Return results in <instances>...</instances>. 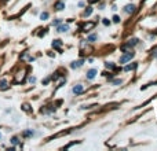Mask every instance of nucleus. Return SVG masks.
Instances as JSON below:
<instances>
[{
    "label": "nucleus",
    "mask_w": 157,
    "mask_h": 151,
    "mask_svg": "<svg viewBox=\"0 0 157 151\" xmlns=\"http://www.w3.org/2000/svg\"><path fill=\"white\" fill-rule=\"evenodd\" d=\"M64 8H65L64 1H56V3H55V10H56V11H61V10H64Z\"/></svg>",
    "instance_id": "nucleus-8"
},
{
    "label": "nucleus",
    "mask_w": 157,
    "mask_h": 151,
    "mask_svg": "<svg viewBox=\"0 0 157 151\" xmlns=\"http://www.w3.org/2000/svg\"><path fill=\"white\" fill-rule=\"evenodd\" d=\"M25 77H26V69H20L18 72L14 74V83L15 84H21V83H24V80Z\"/></svg>",
    "instance_id": "nucleus-1"
},
{
    "label": "nucleus",
    "mask_w": 157,
    "mask_h": 151,
    "mask_svg": "<svg viewBox=\"0 0 157 151\" xmlns=\"http://www.w3.org/2000/svg\"><path fill=\"white\" fill-rule=\"evenodd\" d=\"M0 137H1V135H0Z\"/></svg>",
    "instance_id": "nucleus-29"
},
{
    "label": "nucleus",
    "mask_w": 157,
    "mask_h": 151,
    "mask_svg": "<svg viewBox=\"0 0 157 151\" xmlns=\"http://www.w3.org/2000/svg\"><path fill=\"white\" fill-rule=\"evenodd\" d=\"M94 26H95L94 22H87V24H84L83 26H81V30H83V32H87V30H90V29H93Z\"/></svg>",
    "instance_id": "nucleus-5"
},
{
    "label": "nucleus",
    "mask_w": 157,
    "mask_h": 151,
    "mask_svg": "<svg viewBox=\"0 0 157 151\" xmlns=\"http://www.w3.org/2000/svg\"><path fill=\"white\" fill-rule=\"evenodd\" d=\"M109 24H110V22H109L108 19H103V25H105V26H109Z\"/></svg>",
    "instance_id": "nucleus-26"
},
{
    "label": "nucleus",
    "mask_w": 157,
    "mask_h": 151,
    "mask_svg": "<svg viewBox=\"0 0 157 151\" xmlns=\"http://www.w3.org/2000/svg\"><path fill=\"white\" fill-rule=\"evenodd\" d=\"M135 6H134V4H127V6H125L124 7V12L125 14H134V12H135Z\"/></svg>",
    "instance_id": "nucleus-4"
},
{
    "label": "nucleus",
    "mask_w": 157,
    "mask_h": 151,
    "mask_svg": "<svg viewBox=\"0 0 157 151\" xmlns=\"http://www.w3.org/2000/svg\"><path fill=\"white\" fill-rule=\"evenodd\" d=\"M106 68H108V69H114V63H112V62H108V63H106Z\"/></svg>",
    "instance_id": "nucleus-21"
},
{
    "label": "nucleus",
    "mask_w": 157,
    "mask_h": 151,
    "mask_svg": "<svg viewBox=\"0 0 157 151\" xmlns=\"http://www.w3.org/2000/svg\"><path fill=\"white\" fill-rule=\"evenodd\" d=\"M127 44H128L130 47H132V45H135V44H138V40H137V39H131V40H130V41H128V43H127Z\"/></svg>",
    "instance_id": "nucleus-15"
},
{
    "label": "nucleus",
    "mask_w": 157,
    "mask_h": 151,
    "mask_svg": "<svg viewBox=\"0 0 157 151\" xmlns=\"http://www.w3.org/2000/svg\"><path fill=\"white\" fill-rule=\"evenodd\" d=\"M121 83H123V80H120V78L113 80V84H114V85H119V84H121Z\"/></svg>",
    "instance_id": "nucleus-22"
},
{
    "label": "nucleus",
    "mask_w": 157,
    "mask_h": 151,
    "mask_svg": "<svg viewBox=\"0 0 157 151\" xmlns=\"http://www.w3.org/2000/svg\"><path fill=\"white\" fill-rule=\"evenodd\" d=\"M83 91H84V87H83L81 84H77V85L73 87V93H75V95H80Z\"/></svg>",
    "instance_id": "nucleus-3"
},
{
    "label": "nucleus",
    "mask_w": 157,
    "mask_h": 151,
    "mask_svg": "<svg viewBox=\"0 0 157 151\" xmlns=\"http://www.w3.org/2000/svg\"><path fill=\"white\" fill-rule=\"evenodd\" d=\"M29 83H30V84L36 83V78H35V77H30V78H29Z\"/></svg>",
    "instance_id": "nucleus-25"
},
{
    "label": "nucleus",
    "mask_w": 157,
    "mask_h": 151,
    "mask_svg": "<svg viewBox=\"0 0 157 151\" xmlns=\"http://www.w3.org/2000/svg\"><path fill=\"white\" fill-rule=\"evenodd\" d=\"M91 12H93V7H87V10L84 11V17H88Z\"/></svg>",
    "instance_id": "nucleus-16"
},
{
    "label": "nucleus",
    "mask_w": 157,
    "mask_h": 151,
    "mask_svg": "<svg viewBox=\"0 0 157 151\" xmlns=\"http://www.w3.org/2000/svg\"><path fill=\"white\" fill-rule=\"evenodd\" d=\"M113 22H116V24H119V22H120V17L114 15V17H113Z\"/></svg>",
    "instance_id": "nucleus-23"
},
{
    "label": "nucleus",
    "mask_w": 157,
    "mask_h": 151,
    "mask_svg": "<svg viewBox=\"0 0 157 151\" xmlns=\"http://www.w3.org/2000/svg\"><path fill=\"white\" fill-rule=\"evenodd\" d=\"M95 40H97V35H90V36H88L90 43H93V41H95Z\"/></svg>",
    "instance_id": "nucleus-18"
},
{
    "label": "nucleus",
    "mask_w": 157,
    "mask_h": 151,
    "mask_svg": "<svg viewBox=\"0 0 157 151\" xmlns=\"http://www.w3.org/2000/svg\"><path fill=\"white\" fill-rule=\"evenodd\" d=\"M68 29H69V26H68V25H58V32H61V33L66 32Z\"/></svg>",
    "instance_id": "nucleus-12"
},
{
    "label": "nucleus",
    "mask_w": 157,
    "mask_h": 151,
    "mask_svg": "<svg viewBox=\"0 0 157 151\" xmlns=\"http://www.w3.org/2000/svg\"><path fill=\"white\" fill-rule=\"evenodd\" d=\"M52 25H55V26H58V25H61V21H59V19H55L54 22H52Z\"/></svg>",
    "instance_id": "nucleus-24"
},
{
    "label": "nucleus",
    "mask_w": 157,
    "mask_h": 151,
    "mask_svg": "<svg viewBox=\"0 0 157 151\" xmlns=\"http://www.w3.org/2000/svg\"><path fill=\"white\" fill-rule=\"evenodd\" d=\"M40 18H41L43 21H44V19H47V18H48V12H41Z\"/></svg>",
    "instance_id": "nucleus-20"
},
{
    "label": "nucleus",
    "mask_w": 157,
    "mask_h": 151,
    "mask_svg": "<svg viewBox=\"0 0 157 151\" xmlns=\"http://www.w3.org/2000/svg\"><path fill=\"white\" fill-rule=\"evenodd\" d=\"M61 45H62V41H61V40H54V41H52V47L56 48V50H59Z\"/></svg>",
    "instance_id": "nucleus-11"
},
{
    "label": "nucleus",
    "mask_w": 157,
    "mask_h": 151,
    "mask_svg": "<svg viewBox=\"0 0 157 151\" xmlns=\"http://www.w3.org/2000/svg\"><path fill=\"white\" fill-rule=\"evenodd\" d=\"M22 109H24L25 111H30V106H29L28 103H25V104H22Z\"/></svg>",
    "instance_id": "nucleus-19"
},
{
    "label": "nucleus",
    "mask_w": 157,
    "mask_h": 151,
    "mask_svg": "<svg viewBox=\"0 0 157 151\" xmlns=\"http://www.w3.org/2000/svg\"><path fill=\"white\" fill-rule=\"evenodd\" d=\"M7 87H8L7 80H6V78L0 80V89H7Z\"/></svg>",
    "instance_id": "nucleus-9"
},
{
    "label": "nucleus",
    "mask_w": 157,
    "mask_h": 151,
    "mask_svg": "<svg viewBox=\"0 0 157 151\" xmlns=\"http://www.w3.org/2000/svg\"><path fill=\"white\" fill-rule=\"evenodd\" d=\"M48 81H50V78H46L44 81H43V84H48Z\"/></svg>",
    "instance_id": "nucleus-28"
},
{
    "label": "nucleus",
    "mask_w": 157,
    "mask_h": 151,
    "mask_svg": "<svg viewBox=\"0 0 157 151\" xmlns=\"http://www.w3.org/2000/svg\"><path fill=\"white\" fill-rule=\"evenodd\" d=\"M95 76H97V70H95V69H91V70L87 72V78L88 80H94L95 78Z\"/></svg>",
    "instance_id": "nucleus-7"
},
{
    "label": "nucleus",
    "mask_w": 157,
    "mask_h": 151,
    "mask_svg": "<svg viewBox=\"0 0 157 151\" xmlns=\"http://www.w3.org/2000/svg\"><path fill=\"white\" fill-rule=\"evenodd\" d=\"M83 63H84V59L75 60V62L70 65V68H72V69H77V68H80V66H83Z\"/></svg>",
    "instance_id": "nucleus-6"
},
{
    "label": "nucleus",
    "mask_w": 157,
    "mask_h": 151,
    "mask_svg": "<svg viewBox=\"0 0 157 151\" xmlns=\"http://www.w3.org/2000/svg\"><path fill=\"white\" fill-rule=\"evenodd\" d=\"M21 59L22 60H25V59H29V60H33V58H29V55H28V52H24L22 55H21Z\"/></svg>",
    "instance_id": "nucleus-14"
},
{
    "label": "nucleus",
    "mask_w": 157,
    "mask_h": 151,
    "mask_svg": "<svg viewBox=\"0 0 157 151\" xmlns=\"http://www.w3.org/2000/svg\"><path fill=\"white\" fill-rule=\"evenodd\" d=\"M11 143L14 144V146H17V144L20 143V139H18L17 136H14V137H12V139H11Z\"/></svg>",
    "instance_id": "nucleus-17"
},
{
    "label": "nucleus",
    "mask_w": 157,
    "mask_h": 151,
    "mask_svg": "<svg viewBox=\"0 0 157 151\" xmlns=\"http://www.w3.org/2000/svg\"><path fill=\"white\" fill-rule=\"evenodd\" d=\"M99 0H88V3H91V4H94V3H98Z\"/></svg>",
    "instance_id": "nucleus-27"
},
{
    "label": "nucleus",
    "mask_w": 157,
    "mask_h": 151,
    "mask_svg": "<svg viewBox=\"0 0 157 151\" xmlns=\"http://www.w3.org/2000/svg\"><path fill=\"white\" fill-rule=\"evenodd\" d=\"M35 135V132L32 131V129H29V131H25L24 133H22V136H24V137H30V136H33Z\"/></svg>",
    "instance_id": "nucleus-13"
},
{
    "label": "nucleus",
    "mask_w": 157,
    "mask_h": 151,
    "mask_svg": "<svg viewBox=\"0 0 157 151\" xmlns=\"http://www.w3.org/2000/svg\"><path fill=\"white\" fill-rule=\"evenodd\" d=\"M134 69H137V63H131V65H127L124 68V72H131Z\"/></svg>",
    "instance_id": "nucleus-10"
},
{
    "label": "nucleus",
    "mask_w": 157,
    "mask_h": 151,
    "mask_svg": "<svg viewBox=\"0 0 157 151\" xmlns=\"http://www.w3.org/2000/svg\"><path fill=\"white\" fill-rule=\"evenodd\" d=\"M134 58V52H128V54H124V55L120 58V63H127L128 60H131Z\"/></svg>",
    "instance_id": "nucleus-2"
}]
</instances>
